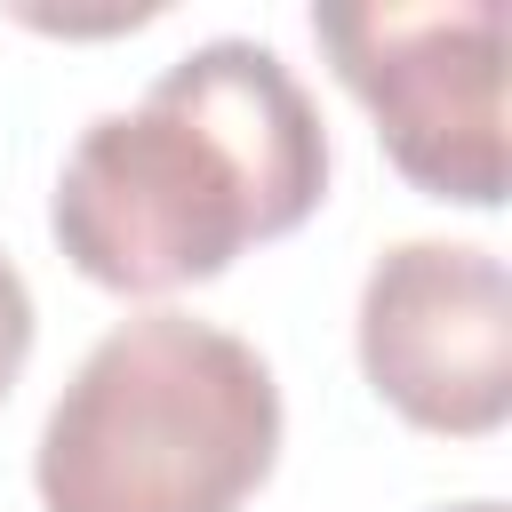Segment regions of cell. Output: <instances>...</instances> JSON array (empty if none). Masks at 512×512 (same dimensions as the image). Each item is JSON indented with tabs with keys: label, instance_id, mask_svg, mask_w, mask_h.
I'll return each instance as SVG.
<instances>
[{
	"label": "cell",
	"instance_id": "cell-1",
	"mask_svg": "<svg viewBox=\"0 0 512 512\" xmlns=\"http://www.w3.org/2000/svg\"><path fill=\"white\" fill-rule=\"evenodd\" d=\"M328 192V128L304 80L256 40H200L136 112H104L64 152L48 224L80 280L176 296L240 248L296 232Z\"/></svg>",
	"mask_w": 512,
	"mask_h": 512
},
{
	"label": "cell",
	"instance_id": "cell-2",
	"mask_svg": "<svg viewBox=\"0 0 512 512\" xmlns=\"http://www.w3.org/2000/svg\"><path fill=\"white\" fill-rule=\"evenodd\" d=\"M280 464L264 352L192 312L120 320L56 392L32 456L40 512H240Z\"/></svg>",
	"mask_w": 512,
	"mask_h": 512
},
{
	"label": "cell",
	"instance_id": "cell-3",
	"mask_svg": "<svg viewBox=\"0 0 512 512\" xmlns=\"http://www.w3.org/2000/svg\"><path fill=\"white\" fill-rule=\"evenodd\" d=\"M336 80L376 120L384 160L456 208L504 200V16L496 0H344L312 8Z\"/></svg>",
	"mask_w": 512,
	"mask_h": 512
},
{
	"label": "cell",
	"instance_id": "cell-4",
	"mask_svg": "<svg viewBox=\"0 0 512 512\" xmlns=\"http://www.w3.org/2000/svg\"><path fill=\"white\" fill-rule=\"evenodd\" d=\"M360 376L432 432L488 440L512 416V280L472 240H392L360 280Z\"/></svg>",
	"mask_w": 512,
	"mask_h": 512
},
{
	"label": "cell",
	"instance_id": "cell-5",
	"mask_svg": "<svg viewBox=\"0 0 512 512\" xmlns=\"http://www.w3.org/2000/svg\"><path fill=\"white\" fill-rule=\"evenodd\" d=\"M24 360H32V288H24V272L0 256V400L16 392Z\"/></svg>",
	"mask_w": 512,
	"mask_h": 512
},
{
	"label": "cell",
	"instance_id": "cell-6",
	"mask_svg": "<svg viewBox=\"0 0 512 512\" xmlns=\"http://www.w3.org/2000/svg\"><path fill=\"white\" fill-rule=\"evenodd\" d=\"M448 512H504L496 496H472V504H448Z\"/></svg>",
	"mask_w": 512,
	"mask_h": 512
}]
</instances>
